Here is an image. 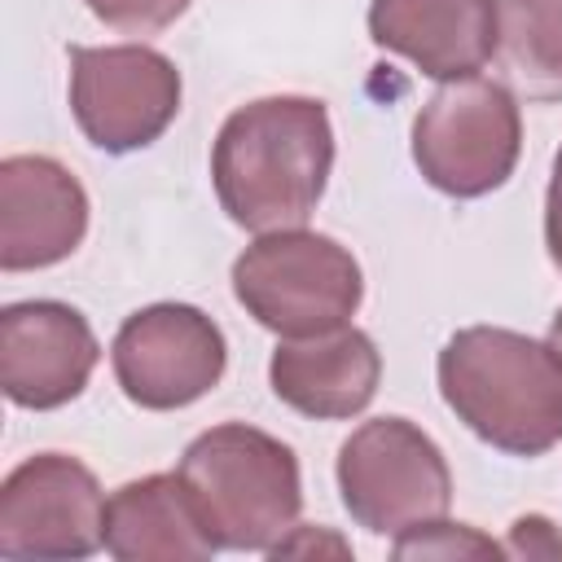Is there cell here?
Returning <instances> with one entry per match:
<instances>
[{"instance_id":"cell-1","label":"cell","mask_w":562,"mask_h":562,"mask_svg":"<svg viewBox=\"0 0 562 562\" xmlns=\"http://www.w3.org/2000/svg\"><path fill=\"white\" fill-rule=\"evenodd\" d=\"M334 167L329 110L316 97H259L224 119L211 145L215 198L250 233L303 228Z\"/></svg>"},{"instance_id":"cell-2","label":"cell","mask_w":562,"mask_h":562,"mask_svg":"<svg viewBox=\"0 0 562 562\" xmlns=\"http://www.w3.org/2000/svg\"><path fill=\"white\" fill-rule=\"evenodd\" d=\"M439 395L483 443L540 457L562 443V356L501 325L457 329L439 351Z\"/></svg>"},{"instance_id":"cell-3","label":"cell","mask_w":562,"mask_h":562,"mask_svg":"<svg viewBox=\"0 0 562 562\" xmlns=\"http://www.w3.org/2000/svg\"><path fill=\"white\" fill-rule=\"evenodd\" d=\"M202 514L206 536L220 549L268 553L281 544L303 509L299 457L277 435L224 422L202 430L176 470Z\"/></svg>"},{"instance_id":"cell-4","label":"cell","mask_w":562,"mask_h":562,"mask_svg":"<svg viewBox=\"0 0 562 562\" xmlns=\"http://www.w3.org/2000/svg\"><path fill=\"white\" fill-rule=\"evenodd\" d=\"M237 303L281 338L325 334L347 325L364 299L360 263L347 246L312 228L259 233L233 259Z\"/></svg>"},{"instance_id":"cell-5","label":"cell","mask_w":562,"mask_h":562,"mask_svg":"<svg viewBox=\"0 0 562 562\" xmlns=\"http://www.w3.org/2000/svg\"><path fill=\"white\" fill-rule=\"evenodd\" d=\"M522 149L518 97L501 79H452L413 119V162L448 198H483L514 176Z\"/></svg>"},{"instance_id":"cell-6","label":"cell","mask_w":562,"mask_h":562,"mask_svg":"<svg viewBox=\"0 0 562 562\" xmlns=\"http://www.w3.org/2000/svg\"><path fill=\"white\" fill-rule=\"evenodd\" d=\"M347 514L373 536H404L452 505V474L439 443L408 417H373L338 448Z\"/></svg>"},{"instance_id":"cell-7","label":"cell","mask_w":562,"mask_h":562,"mask_svg":"<svg viewBox=\"0 0 562 562\" xmlns=\"http://www.w3.org/2000/svg\"><path fill=\"white\" fill-rule=\"evenodd\" d=\"M70 114L105 154L145 149L180 114V70L149 44H70Z\"/></svg>"},{"instance_id":"cell-8","label":"cell","mask_w":562,"mask_h":562,"mask_svg":"<svg viewBox=\"0 0 562 562\" xmlns=\"http://www.w3.org/2000/svg\"><path fill=\"white\" fill-rule=\"evenodd\" d=\"M105 544V492L66 452H35L0 487V558L66 562Z\"/></svg>"},{"instance_id":"cell-9","label":"cell","mask_w":562,"mask_h":562,"mask_svg":"<svg viewBox=\"0 0 562 562\" xmlns=\"http://www.w3.org/2000/svg\"><path fill=\"white\" fill-rule=\"evenodd\" d=\"M110 364L132 404L149 413H171L189 408L224 378L228 342L202 307L149 303L119 325L110 342Z\"/></svg>"},{"instance_id":"cell-10","label":"cell","mask_w":562,"mask_h":562,"mask_svg":"<svg viewBox=\"0 0 562 562\" xmlns=\"http://www.w3.org/2000/svg\"><path fill=\"white\" fill-rule=\"evenodd\" d=\"M97 334L79 307L26 299L0 312V386L18 408L70 404L97 369Z\"/></svg>"},{"instance_id":"cell-11","label":"cell","mask_w":562,"mask_h":562,"mask_svg":"<svg viewBox=\"0 0 562 562\" xmlns=\"http://www.w3.org/2000/svg\"><path fill=\"white\" fill-rule=\"evenodd\" d=\"M88 233V193L48 154H9L0 162V268H53Z\"/></svg>"},{"instance_id":"cell-12","label":"cell","mask_w":562,"mask_h":562,"mask_svg":"<svg viewBox=\"0 0 562 562\" xmlns=\"http://www.w3.org/2000/svg\"><path fill=\"white\" fill-rule=\"evenodd\" d=\"M382 356L356 325H334L307 338H281L268 360V382L281 404L316 422H342L378 395Z\"/></svg>"},{"instance_id":"cell-13","label":"cell","mask_w":562,"mask_h":562,"mask_svg":"<svg viewBox=\"0 0 562 562\" xmlns=\"http://www.w3.org/2000/svg\"><path fill=\"white\" fill-rule=\"evenodd\" d=\"M369 35L439 83L470 79L492 61L496 0H373Z\"/></svg>"},{"instance_id":"cell-14","label":"cell","mask_w":562,"mask_h":562,"mask_svg":"<svg viewBox=\"0 0 562 562\" xmlns=\"http://www.w3.org/2000/svg\"><path fill=\"white\" fill-rule=\"evenodd\" d=\"M105 549L119 562H206L220 544L180 474H145L105 501Z\"/></svg>"},{"instance_id":"cell-15","label":"cell","mask_w":562,"mask_h":562,"mask_svg":"<svg viewBox=\"0 0 562 562\" xmlns=\"http://www.w3.org/2000/svg\"><path fill=\"white\" fill-rule=\"evenodd\" d=\"M501 83L522 101H562V0H496Z\"/></svg>"},{"instance_id":"cell-16","label":"cell","mask_w":562,"mask_h":562,"mask_svg":"<svg viewBox=\"0 0 562 562\" xmlns=\"http://www.w3.org/2000/svg\"><path fill=\"white\" fill-rule=\"evenodd\" d=\"M413 553H422V558H461V553H470V558H496V553H505V549L492 544L487 536L470 531L465 522L430 518V522H422V527L395 536V558H413Z\"/></svg>"},{"instance_id":"cell-17","label":"cell","mask_w":562,"mask_h":562,"mask_svg":"<svg viewBox=\"0 0 562 562\" xmlns=\"http://www.w3.org/2000/svg\"><path fill=\"white\" fill-rule=\"evenodd\" d=\"M83 4L92 9V18L127 35H154L189 9V0H83Z\"/></svg>"},{"instance_id":"cell-18","label":"cell","mask_w":562,"mask_h":562,"mask_svg":"<svg viewBox=\"0 0 562 562\" xmlns=\"http://www.w3.org/2000/svg\"><path fill=\"white\" fill-rule=\"evenodd\" d=\"M509 553H522V558H540V553H562V536L553 531L549 518L540 514H527L514 522L509 531Z\"/></svg>"},{"instance_id":"cell-19","label":"cell","mask_w":562,"mask_h":562,"mask_svg":"<svg viewBox=\"0 0 562 562\" xmlns=\"http://www.w3.org/2000/svg\"><path fill=\"white\" fill-rule=\"evenodd\" d=\"M544 246L562 272V149L553 154V176H549V193H544Z\"/></svg>"},{"instance_id":"cell-20","label":"cell","mask_w":562,"mask_h":562,"mask_svg":"<svg viewBox=\"0 0 562 562\" xmlns=\"http://www.w3.org/2000/svg\"><path fill=\"white\" fill-rule=\"evenodd\" d=\"M549 347L562 356V307H558V316H553V325H549Z\"/></svg>"}]
</instances>
